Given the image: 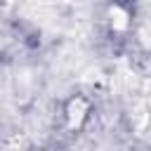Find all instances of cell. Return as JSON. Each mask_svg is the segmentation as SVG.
Segmentation results:
<instances>
[{"mask_svg":"<svg viewBox=\"0 0 151 151\" xmlns=\"http://www.w3.org/2000/svg\"><path fill=\"white\" fill-rule=\"evenodd\" d=\"M66 118H68V125H71V127H80L83 120L87 118V101H85L83 97L71 99L68 106H66Z\"/></svg>","mask_w":151,"mask_h":151,"instance_id":"6da1fadb","label":"cell"},{"mask_svg":"<svg viewBox=\"0 0 151 151\" xmlns=\"http://www.w3.org/2000/svg\"><path fill=\"white\" fill-rule=\"evenodd\" d=\"M111 17H116V21L111 19V26H113V28H118V31L127 28V12H125L123 7L113 5V9H111Z\"/></svg>","mask_w":151,"mask_h":151,"instance_id":"7a4b0ae2","label":"cell"}]
</instances>
